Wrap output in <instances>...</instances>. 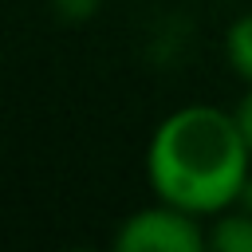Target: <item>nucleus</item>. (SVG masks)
Instances as JSON below:
<instances>
[{"instance_id":"6","label":"nucleus","mask_w":252,"mask_h":252,"mask_svg":"<svg viewBox=\"0 0 252 252\" xmlns=\"http://www.w3.org/2000/svg\"><path fill=\"white\" fill-rule=\"evenodd\" d=\"M232 118H236V126H240V134H244V142H248V150H252V87L240 94V102L232 106Z\"/></svg>"},{"instance_id":"7","label":"nucleus","mask_w":252,"mask_h":252,"mask_svg":"<svg viewBox=\"0 0 252 252\" xmlns=\"http://www.w3.org/2000/svg\"><path fill=\"white\" fill-rule=\"evenodd\" d=\"M236 205H240V209H248V213H252V173H248V181H244V185H240V193H236Z\"/></svg>"},{"instance_id":"3","label":"nucleus","mask_w":252,"mask_h":252,"mask_svg":"<svg viewBox=\"0 0 252 252\" xmlns=\"http://www.w3.org/2000/svg\"><path fill=\"white\" fill-rule=\"evenodd\" d=\"M205 228H209V248L213 252H252V213L248 209L228 205L217 217H209Z\"/></svg>"},{"instance_id":"2","label":"nucleus","mask_w":252,"mask_h":252,"mask_svg":"<svg viewBox=\"0 0 252 252\" xmlns=\"http://www.w3.org/2000/svg\"><path fill=\"white\" fill-rule=\"evenodd\" d=\"M114 248L118 252H205L209 228H205V217L154 197L150 205L118 220Z\"/></svg>"},{"instance_id":"5","label":"nucleus","mask_w":252,"mask_h":252,"mask_svg":"<svg viewBox=\"0 0 252 252\" xmlns=\"http://www.w3.org/2000/svg\"><path fill=\"white\" fill-rule=\"evenodd\" d=\"M98 4L102 0H51L55 16H63V20H91L98 12Z\"/></svg>"},{"instance_id":"4","label":"nucleus","mask_w":252,"mask_h":252,"mask_svg":"<svg viewBox=\"0 0 252 252\" xmlns=\"http://www.w3.org/2000/svg\"><path fill=\"white\" fill-rule=\"evenodd\" d=\"M224 59H228L232 75L244 87H252V12H244V16H236L228 24V32H224Z\"/></svg>"},{"instance_id":"1","label":"nucleus","mask_w":252,"mask_h":252,"mask_svg":"<svg viewBox=\"0 0 252 252\" xmlns=\"http://www.w3.org/2000/svg\"><path fill=\"white\" fill-rule=\"evenodd\" d=\"M142 161L154 197L173 201L205 220L236 205V193L252 173V150L232 110L213 102L169 110L154 126Z\"/></svg>"}]
</instances>
